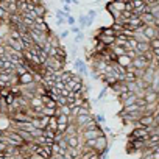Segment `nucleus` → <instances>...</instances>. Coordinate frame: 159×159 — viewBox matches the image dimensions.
<instances>
[{"instance_id":"b1692460","label":"nucleus","mask_w":159,"mask_h":159,"mask_svg":"<svg viewBox=\"0 0 159 159\" xmlns=\"http://www.w3.org/2000/svg\"><path fill=\"white\" fill-rule=\"evenodd\" d=\"M150 48H151V50H157V48H159V38H156V39H153V41L150 42Z\"/></svg>"},{"instance_id":"0eeeda50","label":"nucleus","mask_w":159,"mask_h":159,"mask_svg":"<svg viewBox=\"0 0 159 159\" xmlns=\"http://www.w3.org/2000/svg\"><path fill=\"white\" fill-rule=\"evenodd\" d=\"M97 38H98V41L102 42V44H105L106 47H112V45H116V39H117V36H106V34H102V33H98L97 34Z\"/></svg>"},{"instance_id":"bb28decb","label":"nucleus","mask_w":159,"mask_h":159,"mask_svg":"<svg viewBox=\"0 0 159 159\" xmlns=\"http://www.w3.org/2000/svg\"><path fill=\"white\" fill-rule=\"evenodd\" d=\"M94 117H95V122H97L98 125L105 122V117H103V116H94Z\"/></svg>"},{"instance_id":"f03ea898","label":"nucleus","mask_w":159,"mask_h":159,"mask_svg":"<svg viewBox=\"0 0 159 159\" xmlns=\"http://www.w3.org/2000/svg\"><path fill=\"white\" fill-rule=\"evenodd\" d=\"M133 66H134V69L137 72H145L150 67V61H148V58L145 55H139V56H136L133 59Z\"/></svg>"},{"instance_id":"c756f323","label":"nucleus","mask_w":159,"mask_h":159,"mask_svg":"<svg viewBox=\"0 0 159 159\" xmlns=\"http://www.w3.org/2000/svg\"><path fill=\"white\" fill-rule=\"evenodd\" d=\"M67 36H69V31H67V30L61 31V34H59V38H61V39H64V38H67Z\"/></svg>"},{"instance_id":"72a5a7b5","label":"nucleus","mask_w":159,"mask_h":159,"mask_svg":"<svg viewBox=\"0 0 159 159\" xmlns=\"http://www.w3.org/2000/svg\"><path fill=\"white\" fill-rule=\"evenodd\" d=\"M0 44H3V42H0Z\"/></svg>"},{"instance_id":"20e7f679","label":"nucleus","mask_w":159,"mask_h":159,"mask_svg":"<svg viewBox=\"0 0 159 159\" xmlns=\"http://www.w3.org/2000/svg\"><path fill=\"white\" fill-rule=\"evenodd\" d=\"M151 126H154V116L153 114H143L137 120L136 128H151Z\"/></svg>"},{"instance_id":"ddd939ff","label":"nucleus","mask_w":159,"mask_h":159,"mask_svg":"<svg viewBox=\"0 0 159 159\" xmlns=\"http://www.w3.org/2000/svg\"><path fill=\"white\" fill-rule=\"evenodd\" d=\"M137 98H139V97H137V94L131 95V97H129L128 100H125V102H123V108H129V106L136 105V103H137Z\"/></svg>"},{"instance_id":"9d476101","label":"nucleus","mask_w":159,"mask_h":159,"mask_svg":"<svg viewBox=\"0 0 159 159\" xmlns=\"http://www.w3.org/2000/svg\"><path fill=\"white\" fill-rule=\"evenodd\" d=\"M142 22H143V25H154L156 24V17L151 14V13H145V14H142Z\"/></svg>"},{"instance_id":"cd10ccee","label":"nucleus","mask_w":159,"mask_h":159,"mask_svg":"<svg viewBox=\"0 0 159 159\" xmlns=\"http://www.w3.org/2000/svg\"><path fill=\"white\" fill-rule=\"evenodd\" d=\"M83 38H84V36H83V33L76 34V36H75V42H76V44H78V42H81V41H83Z\"/></svg>"},{"instance_id":"39448f33","label":"nucleus","mask_w":159,"mask_h":159,"mask_svg":"<svg viewBox=\"0 0 159 159\" xmlns=\"http://www.w3.org/2000/svg\"><path fill=\"white\" fill-rule=\"evenodd\" d=\"M108 151V139H106V136L103 134L102 137H98L97 139V145H95V153H98L100 156L103 154V153H106Z\"/></svg>"},{"instance_id":"a878e982","label":"nucleus","mask_w":159,"mask_h":159,"mask_svg":"<svg viewBox=\"0 0 159 159\" xmlns=\"http://www.w3.org/2000/svg\"><path fill=\"white\" fill-rule=\"evenodd\" d=\"M86 16H88L89 19H95V16H97V11H95V10H89Z\"/></svg>"},{"instance_id":"9b49d317","label":"nucleus","mask_w":159,"mask_h":159,"mask_svg":"<svg viewBox=\"0 0 159 159\" xmlns=\"http://www.w3.org/2000/svg\"><path fill=\"white\" fill-rule=\"evenodd\" d=\"M117 64H120L123 69H126V67H129V66L133 64V59H131L128 55H125V56H120V58L117 59Z\"/></svg>"},{"instance_id":"1a4fd4ad","label":"nucleus","mask_w":159,"mask_h":159,"mask_svg":"<svg viewBox=\"0 0 159 159\" xmlns=\"http://www.w3.org/2000/svg\"><path fill=\"white\" fill-rule=\"evenodd\" d=\"M157 97H159V94H156V92H153V91H148V92H145V95H143L147 105H157Z\"/></svg>"},{"instance_id":"473e14b6","label":"nucleus","mask_w":159,"mask_h":159,"mask_svg":"<svg viewBox=\"0 0 159 159\" xmlns=\"http://www.w3.org/2000/svg\"><path fill=\"white\" fill-rule=\"evenodd\" d=\"M28 159H42L41 156H38V154H33V156H30Z\"/></svg>"},{"instance_id":"4be33fe9","label":"nucleus","mask_w":159,"mask_h":159,"mask_svg":"<svg viewBox=\"0 0 159 159\" xmlns=\"http://www.w3.org/2000/svg\"><path fill=\"white\" fill-rule=\"evenodd\" d=\"M56 103H58V108H61V106H66V105H67V98H64V97L58 95V98H56Z\"/></svg>"},{"instance_id":"f8f14e48","label":"nucleus","mask_w":159,"mask_h":159,"mask_svg":"<svg viewBox=\"0 0 159 159\" xmlns=\"http://www.w3.org/2000/svg\"><path fill=\"white\" fill-rule=\"evenodd\" d=\"M58 126H59V123H58V119L56 117H50V120H48V129H52V131H55V133H58Z\"/></svg>"},{"instance_id":"2f4dec72","label":"nucleus","mask_w":159,"mask_h":159,"mask_svg":"<svg viewBox=\"0 0 159 159\" xmlns=\"http://www.w3.org/2000/svg\"><path fill=\"white\" fill-rule=\"evenodd\" d=\"M91 159H100V154H98V153H94Z\"/></svg>"},{"instance_id":"393cba45","label":"nucleus","mask_w":159,"mask_h":159,"mask_svg":"<svg viewBox=\"0 0 159 159\" xmlns=\"http://www.w3.org/2000/svg\"><path fill=\"white\" fill-rule=\"evenodd\" d=\"M67 24H69V25H70V28H72V27H75V25H78V24H76V20H75V17H73V16H69V17H67Z\"/></svg>"},{"instance_id":"6e6552de","label":"nucleus","mask_w":159,"mask_h":159,"mask_svg":"<svg viewBox=\"0 0 159 159\" xmlns=\"http://www.w3.org/2000/svg\"><path fill=\"white\" fill-rule=\"evenodd\" d=\"M64 140L67 142L69 148H80V134H73V136H64Z\"/></svg>"},{"instance_id":"6ab92c4d","label":"nucleus","mask_w":159,"mask_h":159,"mask_svg":"<svg viewBox=\"0 0 159 159\" xmlns=\"http://www.w3.org/2000/svg\"><path fill=\"white\" fill-rule=\"evenodd\" d=\"M111 50H112V52H114V53H116V55H117L119 58H120V56H125V55H126V50H125V48H122V47H117V45H114V47H112Z\"/></svg>"},{"instance_id":"423d86ee","label":"nucleus","mask_w":159,"mask_h":159,"mask_svg":"<svg viewBox=\"0 0 159 159\" xmlns=\"http://www.w3.org/2000/svg\"><path fill=\"white\" fill-rule=\"evenodd\" d=\"M143 34H145V38L151 42L153 39H156V38L159 36V31H157V28H156L154 25H145V28H143Z\"/></svg>"},{"instance_id":"2eb2a0df","label":"nucleus","mask_w":159,"mask_h":159,"mask_svg":"<svg viewBox=\"0 0 159 159\" xmlns=\"http://www.w3.org/2000/svg\"><path fill=\"white\" fill-rule=\"evenodd\" d=\"M72 78H73V73L72 72H62L61 73V81L62 83H69V81H72Z\"/></svg>"},{"instance_id":"a211bd4d","label":"nucleus","mask_w":159,"mask_h":159,"mask_svg":"<svg viewBox=\"0 0 159 159\" xmlns=\"http://www.w3.org/2000/svg\"><path fill=\"white\" fill-rule=\"evenodd\" d=\"M86 20H88L86 14H80V17H78V27H80V30H83L86 27Z\"/></svg>"},{"instance_id":"c85d7f7f","label":"nucleus","mask_w":159,"mask_h":159,"mask_svg":"<svg viewBox=\"0 0 159 159\" xmlns=\"http://www.w3.org/2000/svg\"><path fill=\"white\" fill-rule=\"evenodd\" d=\"M70 31H72V33H75V34H80V33H81L80 27H72V28H70Z\"/></svg>"},{"instance_id":"f3484780","label":"nucleus","mask_w":159,"mask_h":159,"mask_svg":"<svg viewBox=\"0 0 159 159\" xmlns=\"http://www.w3.org/2000/svg\"><path fill=\"white\" fill-rule=\"evenodd\" d=\"M34 11H36L38 17H45V16H47V8L44 7V3H42V5H39V7H38Z\"/></svg>"},{"instance_id":"dca6fc26","label":"nucleus","mask_w":159,"mask_h":159,"mask_svg":"<svg viewBox=\"0 0 159 159\" xmlns=\"http://www.w3.org/2000/svg\"><path fill=\"white\" fill-rule=\"evenodd\" d=\"M100 33H102V34H106V36H117V33H116L111 27H102V28H100Z\"/></svg>"},{"instance_id":"7ed1b4c3","label":"nucleus","mask_w":159,"mask_h":159,"mask_svg":"<svg viewBox=\"0 0 159 159\" xmlns=\"http://www.w3.org/2000/svg\"><path fill=\"white\" fill-rule=\"evenodd\" d=\"M103 134H105V133H103V129L100 128V129H84L80 136H81L84 140H97V139L102 137Z\"/></svg>"},{"instance_id":"aec40b11","label":"nucleus","mask_w":159,"mask_h":159,"mask_svg":"<svg viewBox=\"0 0 159 159\" xmlns=\"http://www.w3.org/2000/svg\"><path fill=\"white\" fill-rule=\"evenodd\" d=\"M42 136H44V137H47V139H53V140H55V137H56V133H55V131H52V129H48V128H45Z\"/></svg>"},{"instance_id":"f257e3e1","label":"nucleus","mask_w":159,"mask_h":159,"mask_svg":"<svg viewBox=\"0 0 159 159\" xmlns=\"http://www.w3.org/2000/svg\"><path fill=\"white\" fill-rule=\"evenodd\" d=\"M128 139L129 140H148L150 131H148V128H134Z\"/></svg>"},{"instance_id":"412c9836","label":"nucleus","mask_w":159,"mask_h":159,"mask_svg":"<svg viewBox=\"0 0 159 159\" xmlns=\"http://www.w3.org/2000/svg\"><path fill=\"white\" fill-rule=\"evenodd\" d=\"M133 7H134V10H142L145 7V2H142V0H133Z\"/></svg>"},{"instance_id":"7c9ffc66","label":"nucleus","mask_w":159,"mask_h":159,"mask_svg":"<svg viewBox=\"0 0 159 159\" xmlns=\"http://www.w3.org/2000/svg\"><path fill=\"white\" fill-rule=\"evenodd\" d=\"M106 89H108V88H105V89H103V91L100 92V95H98V100H102V98L105 97V94H106Z\"/></svg>"},{"instance_id":"4468645a","label":"nucleus","mask_w":159,"mask_h":159,"mask_svg":"<svg viewBox=\"0 0 159 159\" xmlns=\"http://www.w3.org/2000/svg\"><path fill=\"white\" fill-rule=\"evenodd\" d=\"M111 5L114 7V10L117 11V13H123L125 11V2H111Z\"/></svg>"},{"instance_id":"5701e85b","label":"nucleus","mask_w":159,"mask_h":159,"mask_svg":"<svg viewBox=\"0 0 159 159\" xmlns=\"http://www.w3.org/2000/svg\"><path fill=\"white\" fill-rule=\"evenodd\" d=\"M72 81H73V83H76V84H81V83H83V76H81V75H78V73H73Z\"/></svg>"}]
</instances>
